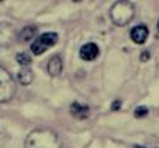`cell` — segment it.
<instances>
[{"mask_svg":"<svg viewBox=\"0 0 159 148\" xmlns=\"http://www.w3.org/2000/svg\"><path fill=\"white\" fill-rule=\"evenodd\" d=\"M25 148H62V142L57 133L48 128L34 130L26 136Z\"/></svg>","mask_w":159,"mask_h":148,"instance_id":"6da1fadb","label":"cell"},{"mask_svg":"<svg viewBox=\"0 0 159 148\" xmlns=\"http://www.w3.org/2000/svg\"><path fill=\"white\" fill-rule=\"evenodd\" d=\"M110 17L114 25L125 26L134 17V5L128 0H117L110 8Z\"/></svg>","mask_w":159,"mask_h":148,"instance_id":"7a4b0ae2","label":"cell"},{"mask_svg":"<svg viewBox=\"0 0 159 148\" xmlns=\"http://www.w3.org/2000/svg\"><path fill=\"white\" fill-rule=\"evenodd\" d=\"M16 94V82L11 74L0 66V103L9 102Z\"/></svg>","mask_w":159,"mask_h":148,"instance_id":"3957f363","label":"cell"},{"mask_svg":"<svg viewBox=\"0 0 159 148\" xmlns=\"http://www.w3.org/2000/svg\"><path fill=\"white\" fill-rule=\"evenodd\" d=\"M59 40V36L56 33H45V34H40L34 39V42L31 43V52L36 54V56H40L43 54L47 49H50L51 47H54Z\"/></svg>","mask_w":159,"mask_h":148,"instance_id":"277c9868","label":"cell"},{"mask_svg":"<svg viewBox=\"0 0 159 148\" xmlns=\"http://www.w3.org/2000/svg\"><path fill=\"white\" fill-rule=\"evenodd\" d=\"M130 37H131V40L134 43L142 45V43H145V40L148 37V28L145 25H138V26H134L130 31Z\"/></svg>","mask_w":159,"mask_h":148,"instance_id":"5b68a950","label":"cell"},{"mask_svg":"<svg viewBox=\"0 0 159 148\" xmlns=\"http://www.w3.org/2000/svg\"><path fill=\"white\" fill-rule=\"evenodd\" d=\"M79 56H80L82 60L91 62V60H94L99 56V48H98L96 43H85L79 51Z\"/></svg>","mask_w":159,"mask_h":148,"instance_id":"8992f818","label":"cell"},{"mask_svg":"<svg viewBox=\"0 0 159 148\" xmlns=\"http://www.w3.org/2000/svg\"><path fill=\"white\" fill-rule=\"evenodd\" d=\"M70 113L76 117V119H87L90 116V108L85 103L80 102H73L70 106Z\"/></svg>","mask_w":159,"mask_h":148,"instance_id":"52a82bcc","label":"cell"},{"mask_svg":"<svg viewBox=\"0 0 159 148\" xmlns=\"http://www.w3.org/2000/svg\"><path fill=\"white\" fill-rule=\"evenodd\" d=\"M47 70H48V74L53 76V77L60 76V73H62V59H60V56H53L50 59V62L47 65Z\"/></svg>","mask_w":159,"mask_h":148,"instance_id":"ba28073f","label":"cell"},{"mask_svg":"<svg viewBox=\"0 0 159 148\" xmlns=\"http://www.w3.org/2000/svg\"><path fill=\"white\" fill-rule=\"evenodd\" d=\"M12 34H14V31L9 23H0V47L8 45L11 42Z\"/></svg>","mask_w":159,"mask_h":148,"instance_id":"9c48e42d","label":"cell"},{"mask_svg":"<svg viewBox=\"0 0 159 148\" xmlns=\"http://www.w3.org/2000/svg\"><path fill=\"white\" fill-rule=\"evenodd\" d=\"M36 33H37V26H34V25H26L25 28L20 29V33H19V40L23 42V43H26V42L33 40V37H36Z\"/></svg>","mask_w":159,"mask_h":148,"instance_id":"30bf717a","label":"cell"},{"mask_svg":"<svg viewBox=\"0 0 159 148\" xmlns=\"http://www.w3.org/2000/svg\"><path fill=\"white\" fill-rule=\"evenodd\" d=\"M33 79H34L33 71L28 66H22L20 71L17 73V80L20 82V85H30L33 82Z\"/></svg>","mask_w":159,"mask_h":148,"instance_id":"8fae6325","label":"cell"},{"mask_svg":"<svg viewBox=\"0 0 159 148\" xmlns=\"http://www.w3.org/2000/svg\"><path fill=\"white\" fill-rule=\"evenodd\" d=\"M16 60H17V63L22 65V66H30V63H31V57H30L28 54H25V52L17 54V56H16Z\"/></svg>","mask_w":159,"mask_h":148,"instance_id":"7c38bea8","label":"cell"},{"mask_svg":"<svg viewBox=\"0 0 159 148\" xmlns=\"http://www.w3.org/2000/svg\"><path fill=\"white\" fill-rule=\"evenodd\" d=\"M148 114V110L145 108V106H138L136 110H134V116L136 117H145Z\"/></svg>","mask_w":159,"mask_h":148,"instance_id":"4fadbf2b","label":"cell"},{"mask_svg":"<svg viewBox=\"0 0 159 148\" xmlns=\"http://www.w3.org/2000/svg\"><path fill=\"white\" fill-rule=\"evenodd\" d=\"M120 106H122L120 100H114V102H113V105H111V110H113V111H116V110H119Z\"/></svg>","mask_w":159,"mask_h":148,"instance_id":"5bb4252c","label":"cell"},{"mask_svg":"<svg viewBox=\"0 0 159 148\" xmlns=\"http://www.w3.org/2000/svg\"><path fill=\"white\" fill-rule=\"evenodd\" d=\"M148 59H150V52H148V51H144V52L141 54V60H142V62H147Z\"/></svg>","mask_w":159,"mask_h":148,"instance_id":"9a60e30c","label":"cell"},{"mask_svg":"<svg viewBox=\"0 0 159 148\" xmlns=\"http://www.w3.org/2000/svg\"><path fill=\"white\" fill-rule=\"evenodd\" d=\"M158 33H159V20H158Z\"/></svg>","mask_w":159,"mask_h":148,"instance_id":"2e32d148","label":"cell"},{"mask_svg":"<svg viewBox=\"0 0 159 148\" xmlns=\"http://www.w3.org/2000/svg\"><path fill=\"white\" fill-rule=\"evenodd\" d=\"M74 2H80V0H74Z\"/></svg>","mask_w":159,"mask_h":148,"instance_id":"e0dca14e","label":"cell"},{"mask_svg":"<svg viewBox=\"0 0 159 148\" xmlns=\"http://www.w3.org/2000/svg\"><path fill=\"white\" fill-rule=\"evenodd\" d=\"M136 148H142V147H136Z\"/></svg>","mask_w":159,"mask_h":148,"instance_id":"ac0fdd59","label":"cell"},{"mask_svg":"<svg viewBox=\"0 0 159 148\" xmlns=\"http://www.w3.org/2000/svg\"><path fill=\"white\" fill-rule=\"evenodd\" d=\"M0 2H3V0H0Z\"/></svg>","mask_w":159,"mask_h":148,"instance_id":"d6986e66","label":"cell"}]
</instances>
